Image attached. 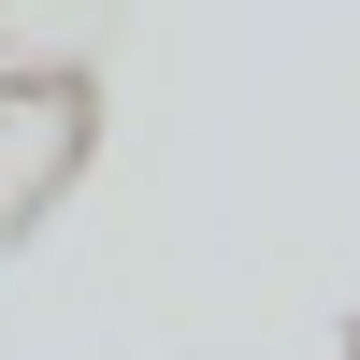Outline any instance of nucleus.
I'll list each match as a JSON object with an SVG mask.
<instances>
[{
    "label": "nucleus",
    "instance_id": "f257e3e1",
    "mask_svg": "<svg viewBox=\"0 0 360 360\" xmlns=\"http://www.w3.org/2000/svg\"><path fill=\"white\" fill-rule=\"evenodd\" d=\"M72 144H86V86L72 72H15L0 86V217H29V202L58 188Z\"/></svg>",
    "mask_w": 360,
    "mask_h": 360
}]
</instances>
